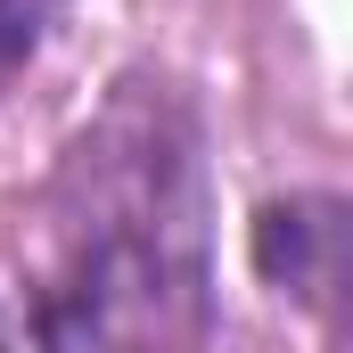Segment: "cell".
I'll return each instance as SVG.
<instances>
[{"label": "cell", "mask_w": 353, "mask_h": 353, "mask_svg": "<svg viewBox=\"0 0 353 353\" xmlns=\"http://www.w3.org/2000/svg\"><path fill=\"white\" fill-rule=\"evenodd\" d=\"M255 255L279 279V296L329 304L337 271H345V205L337 197H288V205H271L263 230H255Z\"/></svg>", "instance_id": "6da1fadb"}, {"label": "cell", "mask_w": 353, "mask_h": 353, "mask_svg": "<svg viewBox=\"0 0 353 353\" xmlns=\"http://www.w3.org/2000/svg\"><path fill=\"white\" fill-rule=\"evenodd\" d=\"M50 17H58V0H0V90L33 66V50H41Z\"/></svg>", "instance_id": "7a4b0ae2"}, {"label": "cell", "mask_w": 353, "mask_h": 353, "mask_svg": "<svg viewBox=\"0 0 353 353\" xmlns=\"http://www.w3.org/2000/svg\"><path fill=\"white\" fill-rule=\"evenodd\" d=\"M0 353H58V345H50L41 312H0Z\"/></svg>", "instance_id": "3957f363"}]
</instances>
